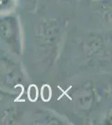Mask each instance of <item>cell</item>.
Returning <instances> with one entry per match:
<instances>
[{
    "mask_svg": "<svg viewBox=\"0 0 112 125\" xmlns=\"http://www.w3.org/2000/svg\"><path fill=\"white\" fill-rule=\"evenodd\" d=\"M64 27L57 19L44 20L39 23L36 32L37 53L44 62H53L58 53L62 40Z\"/></svg>",
    "mask_w": 112,
    "mask_h": 125,
    "instance_id": "cell-1",
    "label": "cell"
},
{
    "mask_svg": "<svg viewBox=\"0 0 112 125\" xmlns=\"http://www.w3.org/2000/svg\"><path fill=\"white\" fill-rule=\"evenodd\" d=\"M24 82L21 68L4 52H0V87L14 90L19 88Z\"/></svg>",
    "mask_w": 112,
    "mask_h": 125,
    "instance_id": "cell-4",
    "label": "cell"
},
{
    "mask_svg": "<svg viewBox=\"0 0 112 125\" xmlns=\"http://www.w3.org/2000/svg\"><path fill=\"white\" fill-rule=\"evenodd\" d=\"M37 124H63L58 117H55L54 115L48 114H45L44 113V114H39V118L36 120Z\"/></svg>",
    "mask_w": 112,
    "mask_h": 125,
    "instance_id": "cell-7",
    "label": "cell"
},
{
    "mask_svg": "<svg viewBox=\"0 0 112 125\" xmlns=\"http://www.w3.org/2000/svg\"><path fill=\"white\" fill-rule=\"evenodd\" d=\"M0 41L10 53L21 55V33L17 16L9 13L0 17Z\"/></svg>",
    "mask_w": 112,
    "mask_h": 125,
    "instance_id": "cell-2",
    "label": "cell"
},
{
    "mask_svg": "<svg viewBox=\"0 0 112 125\" xmlns=\"http://www.w3.org/2000/svg\"><path fill=\"white\" fill-rule=\"evenodd\" d=\"M15 0H0V15H4L13 9Z\"/></svg>",
    "mask_w": 112,
    "mask_h": 125,
    "instance_id": "cell-8",
    "label": "cell"
},
{
    "mask_svg": "<svg viewBox=\"0 0 112 125\" xmlns=\"http://www.w3.org/2000/svg\"><path fill=\"white\" fill-rule=\"evenodd\" d=\"M83 50L86 62L91 67L103 66L111 59L110 46L100 34H89L83 43Z\"/></svg>",
    "mask_w": 112,
    "mask_h": 125,
    "instance_id": "cell-3",
    "label": "cell"
},
{
    "mask_svg": "<svg viewBox=\"0 0 112 125\" xmlns=\"http://www.w3.org/2000/svg\"><path fill=\"white\" fill-rule=\"evenodd\" d=\"M24 2V5L28 9H34L37 6L38 0H23Z\"/></svg>",
    "mask_w": 112,
    "mask_h": 125,
    "instance_id": "cell-9",
    "label": "cell"
},
{
    "mask_svg": "<svg viewBox=\"0 0 112 125\" xmlns=\"http://www.w3.org/2000/svg\"><path fill=\"white\" fill-rule=\"evenodd\" d=\"M96 101V92L91 81H87L79 87L73 94V102L78 112L89 114Z\"/></svg>",
    "mask_w": 112,
    "mask_h": 125,
    "instance_id": "cell-5",
    "label": "cell"
},
{
    "mask_svg": "<svg viewBox=\"0 0 112 125\" xmlns=\"http://www.w3.org/2000/svg\"><path fill=\"white\" fill-rule=\"evenodd\" d=\"M18 113L15 108H9L0 115V124H13L17 119Z\"/></svg>",
    "mask_w": 112,
    "mask_h": 125,
    "instance_id": "cell-6",
    "label": "cell"
}]
</instances>
